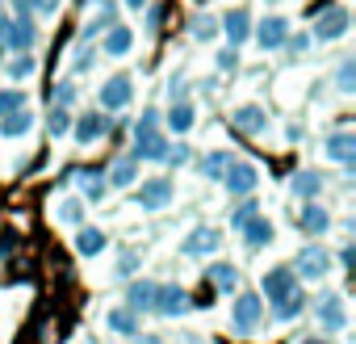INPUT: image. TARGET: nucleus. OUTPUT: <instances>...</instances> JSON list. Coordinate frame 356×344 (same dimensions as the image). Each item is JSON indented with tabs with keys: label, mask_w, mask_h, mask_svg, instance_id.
<instances>
[{
	"label": "nucleus",
	"mask_w": 356,
	"mask_h": 344,
	"mask_svg": "<svg viewBox=\"0 0 356 344\" xmlns=\"http://www.w3.org/2000/svg\"><path fill=\"white\" fill-rule=\"evenodd\" d=\"M222 185L235 194V198H252L256 185H260V168L252 159H231L227 172H222Z\"/></svg>",
	"instance_id": "3"
},
{
	"label": "nucleus",
	"mask_w": 356,
	"mask_h": 344,
	"mask_svg": "<svg viewBox=\"0 0 356 344\" xmlns=\"http://www.w3.org/2000/svg\"><path fill=\"white\" fill-rule=\"evenodd\" d=\"M34 72H38V59H34V55H9V59H5V76H9L13 84L30 80Z\"/></svg>",
	"instance_id": "29"
},
{
	"label": "nucleus",
	"mask_w": 356,
	"mask_h": 344,
	"mask_svg": "<svg viewBox=\"0 0 356 344\" xmlns=\"http://www.w3.org/2000/svg\"><path fill=\"white\" fill-rule=\"evenodd\" d=\"M55 5H59V0H55Z\"/></svg>",
	"instance_id": "52"
},
{
	"label": "nucleus",
	"mask_w": 356,
	"mask_h": 344,
	"mask_svg": "<svg viewBox=\"0 0 356 344\" xmlns=\"http://www.w3.org/2000/svg\"><path fill=\"white\" fill-rule=\"evenodd\" d=\"M222 34H227L231 47H243V42L252 38V13H248V9H231V13H222Z\"/></svg>",
	"instance_id": "19"
},
{
	"label": "nucleus",
	"mask_w": 356,
	"mask_h": 344,
	"mask_svg": "<svg viewBox=\"0 0 356 344\" xmlns=\"http://www.w3.org/2000/svg\"><path fill=\"white\" fill-rule=\"evenodd\" d=\"M206 277H210V286H214V290H222V294L239 290V269H235V265H227V260H214V265L206 269Z\"/></svg>",
	"instance_id": "26"
},
{
	"label": "nucleus",
	"mask_w": 356,
	"mask_h": 344,
	"mask_svg": "<svg viewBox=\"0 0 356 344\" xmlns=\"http://www.w3.org/2000/svg\"><path fill=\"white\" fill-rule=\"evenodd\" d=\"M134 269H138V252H122V260H118V273H122V277H130Z\"/></svg>",
	"instance_id": "40"
},
{
	"label": "nucleus",
	"mask_w": 356,
	"mask_h": 344,
	"mask_svg": "<svg viewBox=\"0 0 356 344\" xmlns=\"http://www.w3.org/2000/svg\"><path fill=\"white\" fill-rule=\"evenodd\" d=\"M239 235H243V244H248V248H268V244L277 240V227H273L264 214H252V219L239 227Z\"/></svg>",
	"instance_id": "20"
},
{
	"label": "nucleus",
	"mask_w": 356,
	"mask_h": 344,
	"mask_svg": "<svg viewBox=\"0 0 356 344\" xmlns=\"http://www.w3.org/2000/svg\"><path fill=\"white\" fill-rule=\"evenodd\" d=\"M222 248V231L218 227H193L185 240H181V252L185 256H210Z\"/></svg>",
	"instance_id": "13"
},
{
	"label": "nucleus",
	"mask_w": 356,
	"mask_h": 344,
	"mask_svg": "<svg viewBox=\"0 0 356 344\" xmlns=\"http://www.w3.org/2000/svg\"><path fill=\"white\" fill-rule=\"evenodd\" d=\"M193 5H197V9H206V5H214V0H193Z\"/></svg>",
	"instance_id": "49"
},
{
	"label": "nucleus",
	"mask_w": 356,
	"mask_h": 344,
	"mask_svg": "<svg viewBox=\"0 0 356 344\" xmlns=\"http://www.w3.org/2000/svg\"><path fill=\"white\" fill-rule=\"evenodd\" d=\"M214 34H218L214 22H193V38H214Z\"/></svg>",
	"instance_id": "41"
},
{
	"label": "nucleus",
	"mask_w": 356,
	"mask_h": 344,
	"mask_svg": "<svg viewBox=\"0 0 356 344\" xmlns=\"http://www.w3.org/2000/svg\"><path fill=\"white\" fill-rule=\"evenodd\" d=\"M268 5H285V0H268Z\"/></svg>",
	"instance_id": "50"
},
{
	"label": "nucleus",
	"mask_w": 356,
	"mask_h": 344,
	"mask_svg": "<svg viewBox=\"0 0 356 344\" xmlns=\"http://www.w3.org/2000/svg\"><path fill=\"white\" fill-rule=\"evenodd\" d=\"M260 319H264V298L252 294V290H243V294L235 298V311H231L235 331H239V336H252V331L260 327Z\"/></svg>",
	"instance_id": "4"
},
{
	"label": "nucleus",
	"mask_w": 356,
	"mask_h": 344,
	"mask_svg": "<svg viewBox=\"0 0 356 344\" xmlns=\"http://www.w3.org/2000/svg\"><path fill=\"white\" fill-rule=\"evenodd\" d=\"M168 134L159 130V114L143 109V118L134 122V159H163L168 155Z\"/></svg>",
	"instance_id": "1"
},
{
	"label": "nucleus",
	"mask_w": 356,
	"mask_h": 344,
	"mask_svg": "<svg viewBox=\"0 0 356 344\" xmlns=\"http://www.w3.org/2000/svg\"><path fill=\"white\" fill-rule=\"evenodd\" d=\"M352 260H356V252H352V244H343V252H339V265H343V273H352Z\"/></svg>",
	"instance_id": "43"
},
{
	"label": "nucleus",
	"mask_w": 356,
	"mask_h": 344,
	"mask_svg": "<svg viewBox=\"0 0 356 344\" xmlns=\"http://www.w3.org/2000/svg\"><path fill=\"white\" fill-rule=\"evenodd\" d=\"M218 68L231 72V68H235V51H222V55H218Z\"/></svg>",
	"instance_id": "44"
},
{
	"label": "nucleus",
	"mask_w": 356,
	"mask_h": 344,
	"mask_svg": "<svg viewBox=\"0 0 356 344\" xmlns=\"http://www.w3.org/2000/svg\"><path fill=\"white\" fill-rule=\"evenodd\" d=\"M38 42L34 17H5L0 13V55H30Z\"/></svg>",
	"instance_id": "2"
},
{
	"label": "nucleus",
	"mask_w": 356,
	"mask_h": 344,
	"mask_svg": "<svg viewBox=\"0 0 356 344\" xmlns=\"http://www.w3.org/2000/svg\"><path fill=\"white\" fill-rule=\"evenodd\" d=\"M101 51H105L109 59H126V55L134 51V30L122 26V22H113V26L105 30V38H101Z\"/></svg>",
	"instance_id": "16"
},
{
	"label": "nucleus",
	"mask_w": 356,
	"mask_h": 344,
	"mask_svg": "<svg viewBox=\"0 0 356 344\" xmlns=\"http://www.w3.org/2000/svg\"><path fill=\"white\" fill-rule=\"evenodd\" d=\"M147 5H151V0H126V9H134V13H138V9H147Z\"/></svg>",
	"instance_id": "45"
},
{
	"label": "nucleus",
	"mask_w": 356,
	"mask_h": 344,
	"mask_svg": "<svg viewBox=\"0 0 356 344\" xmlns=\"http://www.w3.org/2000/svg\"><path fill=\"white\" fill-rule=\"evenodd\" d=\"M298 223H302V231H306V235H323V231L331 227V214H327V210H323L318 202H306V206H302V219H298Z\"/></svg>",
	"instance_id": "27"
},
{
	"label": "nucleus",
	"mask_w": 356,
	"mask_h": 344,
	"mask_svg": "<svg viewBox=\"0 0 356 344\" xmlns=\"http://www.w3.org/2000/svg\"><path fill=\"white\" fill-rule=\"evenodd\" d=\"M352 147H356L352 130H335V134L327 139V159H331V164H343V168H352Z\"/></svg>",
	"instance_id": "24"
},
{
	"label": "nucleus",
	"mask_w": 356,
	"mask_h": 344,
	"mask_svg": "<svg viewBox=\"0 0 356 344\" xmlns=\"http://www.w3.org/2000/svg\"><path fill=\"white\" fill-rule=\"evenodd\" d=\"M193 122H197L193 101H172V109H168V130H172V134H189Z\"/></svg>",
	"instance_id": "23"
},
{
	"label": "nucleus",
	"mask_w": 356,
	"mask_h": 344,
	"mask_svg": "<svg viewBox=\"0 0 356 344\" xmlns=\"http://www.w3.org/2000/svg\"><path fill=\"white\" fill-rule=\"evenodd\" d=\"M97 101H101V109H126V105L134 101V80H130V76H109V80L101 84Z\"/></svg>",
	"instance_id": "12"
},
{
	"label": "nucleus",
	"mask_w": 356,
	"mask_h": 344,
	"mask_svg": "<svg viewBox=\"0 0 356 344\" xmlns=\"http://www.w3.org/2000/svg\"><path fill=\"white\" fill-rule=\"evenodd\" d=\"M47 130H51V134H67V130H72V114H67L63 105H55V109L47 114Z\"/></svg>",
	"instance_id": "35"
},
{
	"label": "nucleus",
	"mask_w": 356,
	"mask_h": 344,
	"mask_svg": "<svg viewBox=\"0 0 356 344\" xmlns=\"http://www.w3.org/2000/svg\"><path fill=\"white\" fill-rule=\"evenodd\" d=\"M76 185H80V198H84V202H101V198L109 194L105 172H97V168H80V172H76Z\"/></svg>",
	"instance_id": "22"
},
{
	"label": "nucleus",
	"mask_w": 356,
	"mask_h": 344,
	"mask_svg": "<svg viewBox=\"0 0 356 344\" xmlns=\"http://www.w3.org/2000/svg\"><path fill=\"white\" fill-rule=\"evenodd\" d=\"M298 290H302V281L293 277V269H289V265H277V269H268V273H264V294H260V298H268V302L277 306V302L293 298Z\"/></svg>",
	"instance_id": "8"
},
{
	"label": "nucleus",
	"mask_w": 356,
	"mask_h": 344,
	"mask_svg": "<svg viewBox=\"0 0 356 344\" xmlns=\"http://www.w3.org/2000/svg\"><path fill=\"white\" fill-rule=\"evenodd\" d=\"M348 30H352V13H348V9H323V13L314 17V26H310V34H314L318 42H339Z\"/></svg>",
	"instance_id": "6"
},
{
	"label": "nucleus",
	"mask_w": 356,
	"mask_h": 344,
	"mask_svg": "<svg viewBox=\"0 0 356 344\" xmlns=\"http://www.w3.org/2000/svg\"><path fill=\"white\" fill-rule=\"evenodd\" d=\"M55 219L63 227H80L84 223V198H59L55 202Z\"/></svg>",
	"instance_id": "30"
},
{
	"label": "nucleus",
	"mask_w": 356,
	"mask_h": 344,
	"mask_svg": "<svg viewBox=\"0 0 356 344\" xmlns=\"http://www.w3.org/2000/svg\"><path fill=\"white\" fill-rule=\"evenodd\" d=\"M193 302H189V290L185 286H159L155 290V315H163V319H181L185 311H189Z\"/></svg>",
	"instance_id": "11"
},
{
	"label": "nucleus",
	"mask_w": 356,
	"mask_h": 344,
	"mask_svg": "<svg viewBox=\"0 0 356 344\" xmlns=\"http://www.w3.org/2000/svg\"><path fill=\"white\" fill-rule=\"evenodd\" d=\"M252 34H256V47H260L264 55H273V51L289 47V17H281V13H273V17H260V26H256Z\"/></svg>",
	"instance_id": "5"
},
{
	"label": "nucleus",
	"mask_w": 356,
	"mask_h": 344,
	"mask_svg": "<svg viewBox=\"0 0 356 344\" xmlns=\"http://www.w3.org/2000/svg\"><path fill=\"white\" fill-rule=\"evenodd\" d=\"M105 231H97V227H76V252L80 256H101L105 252Z\"/></svg>",
	"instance_id": "28"
},
{
	"label": "nucleus",
	"mask_w": 356,
	"mask_h": 344,
	"mask_svg": "<svg viewBox=\"0 0 356 344\" xmlns=\"http://www.w3.org/2000/svg\"><path fill=\"white\" fill-rule=\"evenodd\" d=\"M314 319L323 323V331H343L348 327V302H343V294H323L314 302Z\"/></svg>",
	"instance_id": "10"
},
{
	"label": "nucleus",
	"mask_w": 356,
	"mask_h": 344,
	"mask_svg": "<svg viewBox=\"0 0 356 344\" xmlns=\"http://www.w3.org/2000/svg\"><path fill=\"white\" fill-rule=\"evenodd\" d=\"M352 76H356V63L343 59V63L335 68V88H339V93H352Z\"/></svg>",
	"instance_id": "36"
},
{
	"label": "nucleus",
	"mask_w": 356,
	"mask_h": 344,
	"mask_svg": "<svg viewBox=\"0 0 356 344\" xmlns=\"http://www.w3.org/2000/svg\"><path fill=\"white\" fill-rule=\"evenodd\" d=\"M298 344H331L327 336H306V340H298Z\"/></svg>",
	"instance_id": "46"
},
{
	"label": "nucleus",
	"mask_w": 356,
	"mask_h": 344,
	"mask_svg": "<svg viewBox=\"0 0 356 344\" xmlns=\"http://www.w3.org/2000/svg\"><path fill=\"white\" fill-rule=\"evenodd\" d=\"M235 130H243V134L260 139V134L268 130V109H264L260 101H248V105H239V109H235Z\"/></svg>",
	"instance_id": "15"
},
{
	"label": "nucleus",
	"mask_w": 356,
	"mask_h": 344,
	"mask_svg": "<svg viewBox=\"0 0 356 344\" xmlns=\"http://www.w3.org/2000/svg\"><path fill=\"white\" fill-rule=\"evenodd\" d=\"M302 311H306V290H298L293 298L277 302V306H273V319H277V323H293V319H298Z\"/></svg>",
	"instance_id": "32"
},
{
	"label": "nucleus",
	"mask_w": 356,
	"mask_h": 344,
	"mask_svg": "<svg viewBox=\"0 0 356 344\" xmlns=\"http://www.w3.org/2000/svg\"><path fill=\"white\" fill-rule=\"evenodd\" d=\"M172 198H176V185H172L168 177H151V181H143L138 194H134V202H138L143 210H168Z\"/></svg>",
	"instance_id": "9"
},
{
	"label": "nucleus",
	"mask_w": 356,
	"mask_h": 344,
	"mask_svg": "<svg viewBox=\"0 0 356 344\" xmlns=\"http://www.w3.org/2000/svg\"><path fill=\"white\" fill-rule=\"evenodd\" d=\"M252 214H260V206H256V202H252V198H248V202H243V206H239V210H235V214H231V227H235V231H239V227H243V223H248V219H252Z\"/></svg>",
	"instance_id": "37"
},
{
	"label": "nucleus",
	"mask_w": 356,
	"mask_h": 344,
	"mask_svg": "<svg viewBox=\"0 0 356 344\" xmlns=\"http://www.w3.org/2000/svg\"><path fill=\"white\" fill-rule=\"evenodd\" d=\"M26 109V88H0V118Z\"/></svg>",
	"instance_id": "34"
},
{
	"label": "nucleus",
	"mask_w": 356,
	"mask_h": 344,
	"mask_svg": "<svg viewBox=\"0 0 356 344\" xmlns=\"http://www.w3.org/2000/svg\"><path fill=\"white\" fill-rule=\"evenodd\" d=\"M176 344H206V340H197V336H181Z\"/></svg>",
	"instance_id": "47"
},
{
	"label": "nucleus",
	"mask_w": 356,
	"mask_h": 344,
	"mask_svg": "<svg viewBox=\"0 0 356 344\" xmlns=\"http://www.w3.org/2000/svg\"><path fill=\"white\" fill-rule=\"evenodd\" d=\"M105 185H109V189H130V185H138V159H134V155H118V159L109 164V172H105Z\"/></svg>",
	"instance_id": "17"
},
{
	"label": "nucleus",
	"mask_w": 356,
	"mask_h": 344,
	"mask_svg": "<svg viewBox=\"0 0 356 344\" xmlns=\"http://www.w3.org/2000/svg\"><path fill=\"white\" fill-rule=\"evenodd\" d=\"M231 159H235V155H231V151H222V147H218V151H210V155L202 159L206 181H222V172H227V164H231Z\"/></svg>",
	"instance_id": "33"
},
{
	"label": "nucleus",
	"mask_w": 356,
	"mask_h": 344,
	"mask_svg": "<svg viewBox=\"0 0 356 344\" xmlns=\"http://www.w3.org/2000/svg\"><path fill=\"white\" fill-rule=\"evenodd\" d=\"M318 189H323V177H318V172H293V194L302 198V202H314L318 198Z\"/></svg>",
	"instance_id": "31"
},
{
	"label": "nucleus",
	"mask_w": 356,
	"mask_h": 344,
	"mask_svg": "<svg viewBox=\"0 0 356 344\" xmlns=\"http://www.w3.org/2000/svg\"><path fill=\"white\" fill-rule=\"evenodd\" d=\"M289 269H293V277H298V281H323V277L331 273V256H327L323 248H314V244H310V248H302V252H298V260H293Z\"/></svg>",
	"instance_id": "7"
},
{
	"label": "nucleus",
	"mask_w": 356,
	"mask_h": 344,
	"mask_svg": "<svg viewBox=\"0 0 356 344\" xmlns=\"http://www.w3.org/2000/svg\"><path fill=\"white\" fill-rule=\"evenodd\" d=\"M105 327L118 331V336H126V340H134V336L143 331V319H138L130 306H109V311H105Z\"/></svg>",
	"instance_id": "21"
},
{
	"label": "nucleus",
	"mask_w": 356,
	"mask_h": 344,
	"mask_svg": "<svg viewBox=\"0 0 356 344\" xmlns=\"http://www.w3.org/2000/svg\"><path fill=\"white\" fill-rule=\"evenodd\" d=\"M72 97H76V84H72V80H59V88H55V105H63V109H67V105H72Z\"/></svg>",
	"instance_id": "39"
},
{
	"label": "nucleus",
	"mask_w": 356,
	"mask_h": 344,
	"mask_svg": "<svg viewBox=\"0 0 356 344\" xmlns=\"http://www.w3.org/2000/svg\"><path fill=\"white\" fill-rule=\"evenodd\" d=\"M172 168H181V164H189V147L185 143H176V147H168V155H163Z\"/></svg>",
	"instance_id": "38"
},
{
	"label": "nucleus",
	"mask_w": 356,
	"mask_h": 344,
	"mask_svg": "<svg viewBox=\"0 0 356 344\" xmlns=\"http://www.w3.org/2000/svg\"><path fill=\"white\" fill-rule=\"evenodd\" d=\"M30 130H34V114L30 109H17V114L0 118V139H26Z\"/></svg>",
	"instance_id": "25"
},
{
	"label": "nucleus",
	"mask_w": 356,
	"mask_h": 344,
	"mask_svg": "<svg viewBox=\"0 0 356 344\" xmlns=\"http://www.w3.org/2000/svg\"><path fill=\"white\" fill-rule=\"evenodd\" d=\"M130 344H159V340H155V336H147V340H138V336H134Z\"/></svg>",
	"instance_id": "48"
},
{
	"label": "nucleus",
	"mask_w": 356,
	"mask_h": 344,
	"mask_svg": "<svg viewBox=\"0 0 356 344\" xmlns=\"http://www.w3.org/2000/svg\"><path fill=\"white\" fill-rule=\"evenodd\" d=\"M0 13H5V0H0Z\"/></svg>",
	"instance_id": "51"
},
{
	"label": "nucleus",
	"mask_w": 356,
	"mask_h": 344,
	"mask_svg": "<svg viewBox=\"0 0 356 344\" xmlns=\"http://www.w3.org/2000/svg\"><path fill=\"white\" fill-rule=\"evenodd\" d=\"M105 130H109V118H105L101 109H88V114H80V118H76V126H72L67 134H76V143H80V147H88V143L105 139Z\"/></svg>",
	"instance_id": "14"
},
{
	"label": "nucleus",
	"mask_w": 356,
	"mask_h": 344,
	"mask_svg": "<svg viewBox=\"0 0 356 344\" xmlns=\"http://www.w3.org/2000/svg\"><path fill=\"white\" fill-rule=\"evenodd\" d=\"M155 290H159V281H147V277L130 281V286H126V306H130L134 315H151V306H155Z\"/></svg>",
	"instance_id": "18"
},
{
	"label": "nucleus",
	"mask_w": 356,
	"mask_h": 344,
	"mask_svg": "<svg viewBox=\"0 0 356 344\" xmlns=\"http://www.w3.org/2000/svg\"><path fill=\"white\" fill-rule=\"evenodd\" d=\"M92 59H97L92 51H84V55H72V72H88V68H92Z\"/></svg>",
	"instance_id": "42"
}]
</instances>
